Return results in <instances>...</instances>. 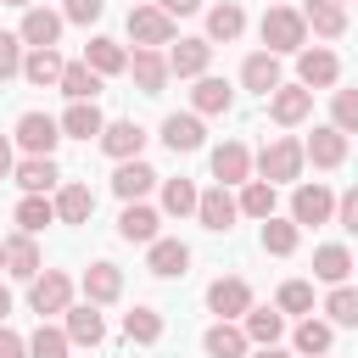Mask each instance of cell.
Returning a JSON list of instances; mask_svg holds the SVG:
<instances>
[{
    "instance_id": "cell-43",
    "label": "cell",
    "mask_w": 358,
    "mask_h": 358,
    "mask_svg": "<svg viewBox=\"0 0 358 358\" xmlns=\"http://www.w3.org/2000/svg\"><path fill=\"white\" fill-rule=\"evenodd\" d=\"M324 313H330V324L358 330V291H352V285H336V291L324 296Z\"/></svg>"
},
{
    "instance_id": "cell-48",
    "label": "cell",
    "mask_w": 358,
    "mask_h": 358,
    "mask_svg": "<svg viewBox=\"0 0 358 358\" xmlns=\"http://www.w3.org/2000/svg\"><path fill=\"white\" fill-rule=\"evenodd\" d=\"M101 11H106V0H67L62 6V22H84L90 28V22H101Z\"/></svg>"
},
{
    "instance_id": "cell-4",
    "label": "cell",
    "mask_w": 358,
    "mask_h": 358,
    "mask_svg": "<svg viewBox=\"0 0 358 358\" xmlns=\"http://www.w3.org/2000/svg\"><path fill=\"white\" fill-rule=\"evenodd\" d=\"M17 145H22L28 157H50V151L62 145V123H56L50 112H22V117H17Z\"/></svg>"
},
{
    "instance_id": "cell-34",
    "label": "cell",
    "mask_w": 358,
    "mask_h": 358,
    "mask_svg": "<svg viewBox=\"0 0 358 358\" xmlns=\"http://www.w3.org/2000/svg\"><path fill=\"white\" fill-rule=\"evenodd\" d=\"M6 274H11V280H34V274H39V246H34V235H11V241H6Z\"/></svg>"
},
{
    "instance_id": "cell-31",
    "label": "cell",
    "mask_w": 358,
    "mask_h": 358,
    "mask_svg": "<svg viewBox=\"0 0 358 358\" xmlns=\"http://www.w3.org/2000/svg\"><path fill=\"white\" fill-rule=\"evenodd\" d=\"M201 347H207V358H246V330L241 324H229V319H218L207 336H201Z\"/></svg>"
},
{
    "instance_id": "cell-49",
    "label": "cell",
    "mask_w": 358,
    "mask_h": 358,
    "mask_svg": "<svg viewBox=\"0 0 358 358\" xmlns=\"http://www.w3.org/2000/svg\"><path fill=\"white\" fill-rule=\"evenodd\" d=\"M336 224H341V229H347V235H358V185H352V190H341V196H336Z\"/></svg>"
},
{
    "instance_id": "cell-10",
    "label": "cell",
    "mask_w": 358,
    "mask_h": 358,
    "mask_svg": "<svg viewBox=\"0 0 358 358\" xmlns=\"http://www.w3.org/2000/svg\"><path fill=\"white\" fill-rule=\"evenodd\" d=\"M17 39H22L28 50H50V45L62 39V11L28 6V11H22V28H17Z\"/></svg>"
},
{
    "instance_id": "cell-22",
    "label": "cell",
    "mask_w": 358,
    "mask_h": 358,
    "mask_svg": "<svg viewBox=\"0 0 358 358\" xmlns=\"http://www.w3.org/2000/svg\"><path fill=\"white\" fill-rule=\"evenodd\" d=\"M62 330H67V341H73V347H101V341H106V319L95 313V302L67 308V324H62Z\"/></svg>"
},
{
    "instance_id": "cell-24",
    "label": "cell",
    "mask_w": 358,
    "mask_h": 358,
    "mask_svg": "<svg viewBox=\"0 0 358 358\" xmlns=\"http://www.w3.org/2000/svg\"><path fill=\"white\" fill-rule=\"evenodd\" d=\"M241 84L246 90H257V95H274L285 78H280V56H268V50H252L246 62H241Z\"/></svg>"
},
{
    "instance_id": "cell-44",
    "label": "cell",
    "mask_w": 358,
    "mask_h": 358,
    "mask_svg": "<svg viewBox=\"0 0 358 358\" xmlns=\"http://www.w3.org/2000/svg\"><path fill=\"white\" fill-rule=\"evenodd\" d=\"M67 330H56V324H39L34 336H28V358H67Z\"/></svg>"
},
{
    "instance_id": "cell-37",
    "label": "cell",
    "mask_w": 358,
    "mask_h": 358,
    "mask_svg": "<svg viewBox=\"0 0 358 358\" xmlns=\"http://www.w3.org/2000/svg\"><path fill=\"white\" fill-rule=\"evenodd\" d=\"M62 67H67V62L56 56V45H50V50H28V56H22V78H28V84H39V90H45V84H56V78H62Z\"/></svg>"
},
{
    "instance_id": "cell-5",
    "label": "cell",
    "mask_w": 358,
    "mask_h": 358,
    "mask_svg": "<svg viewBox=\"0 0 358 358\" xmlns=\"http://www.w3.org/2000/svg\"><path fill=\"white\" fill-rule=\"evenodd\" d=\"M336 218V196H330V185H296L291 190V224L302 229V224H330Z\"/></svg>"
},
{
    "instance_id": "cell-52",
    "label": "cell",
    "mask_w": 358,
    "mask_h": 358,
    "mask_svg": "<svg viewBox=\"0 0 358 358\" xmlns=\"http://www.w3.org/2000/svg\"><path fill=\"white\" fill-rule=\"evenodd\" d=\"M11 168H17V162H11V140H6V134H0V179H6V173H11Z\"/></svg>"
},
{
    "instance_id": "cell-33",
    "label": "cell",
    "mask_w": 358,
    "mask_h": 358,
    "mask_svg": "<svg viewBox=\"0 0 358 358\" xmlns=\"http://www.w3.org/2000/svg\"><path fill=\"white\" fill-rule=\"evenodd\" d=\"M56 90H62L67 101H95V95H101V73H90L84 62H67L62 78H56Z\"/></svg>"
},
{
    "instance_id": "cell-12",
    "label": "cell",
    "mask_w": 358,
    "mask_h": 358,
    "mask_svg": "<svg viewBox=\"0 0 358 358\" xmlns=\"http://www.w3.org/2000/svg\"><path fill=\"white\" fill-rule=\"evenodd\" d=\"M196 218H201V229L224 235V229H235L241 207H235V196H229L224 185H213V190H201V201H196Z\"/></svg>"
},
{
    "instance_id": "cell-30",
    "label": "cell",
    "mask_w": 358,
    "mask_h": 358,
    "mask_svg": "<svg viewBox=\"0 0 358 358\" xmlns=\"http://www.w3.org/2000/svg\"><path fill=\"white\" fill-rule=\"evenodd\" d=\"M50 207H56V224H90V213H95V196H90V185H62Z\"/></svg>"
},
{
    "instance_id": "cell-2",
    "label": "cell",
    "mask_w": 358,
    "mask_h": 358,
    "mask_svg": "<svg viewBox=\"0 0 358 358\" xmlns=\"http://www.w3.org/2000/svg\"><path fill=\"white\" fill-rule=\"evenodd\" d=\"M302 140H291V134H280V140H268L263 151H257V173L268 179V185H291L296 173H302Z\"/></svg>"
},
{
    "instance_id": "cell-58",
    "label": "cell",
    "mask_w": 358,
    "mask_h": 358,
    "mask_svg": "<svg viewBox=\"0 0 358 358\" xmlns=\"http://www.w3.org/2000/svg\"><path fill=\"white\" fill-rule=\"evenodd\" d=\"M336 6H341V0H336Z\"/></svg>"
},
{
    "instance_id": "cell-54",
    "label": "cell",
    "mask_w": 358,
    "mask_h": 358,
    "mask_svg": "<svg viewBox=\"0 0 358 358\" xmlns=\"http://www.w3.org/2000/svg\"><path fill=\"white\" fill-rule=\"evenodd\" d=\"M6 313H11V291L0 285V319H6Z\"/></svg>"
},
{
    "instance_id": "cell-8",
    "label": "cell",
    "mask_w": 358,
    "mask_h": 358,
    "mask_svg": "<svg viewBox=\"0 0 358 358\" xmlns=\"http://www.w3.org/2000/svg\"><path fill=\"white\" fill-rule=\"evenodd\" d=\"M101 151H106L112 162H134V157L145 151V129H140L134 117H117V123L101 129Z\"/></svg>"
},
{
    "instance_id": "cell-29",
    "label": "cell",
    "mask_w": 358,
    "mask_h": 358,
    "mask_svg": "<svg viewBox=\"0 0 358 358\" xmlns=\"http://www.w3.org/2000/svg\"><path fill=\"white\" fill-rule=\"evenodd\" d=\"M56 123H62V134H73V140H90V134L101 140V129H106V117H101V106H95V101H73Z\"/></svg>"
},
{
    "instance_id": "cell-13",
    "label": "cell",
    "mask_w": 358,
    "mask_h": 358,
    "mask_svg": "<svg viewBox=\"0 0 358 358\" xmlns=\"http://www.w3.org/2000/svg\"><path fill=\"white\" fill-rule=\"evenodd\" d=\"M157 229H162V213H157V207H145V201H123L117 235H123L129 246H151V241H157Z\"/></svg>"
},
{
    "instance_id": "cell-57",
    "label": "cell",
    "mask_w": 358,
    "mask_h": 358,
    "mask_svg": "<svg viewBox=\"0 0 358 358\" xmlns=\"http://www.w3.org/2000/svg\"><path fill=\"white\" fill-rule=\"evenodd\" d=\"M268 6H285V0H268Z\"/></svg>"
},
{
    "instance_id": "cell-42",
    "label": "cell",
    "mask_w": 358,
    "mask_h": 358,
    "mask_svg": "<svg viewBox=\"0 0 358 358\" xmlns=\"http://www.w3.org/2000/svg\"><path fill=\"white\" fill-rule=\"evenodd\" d=\"M45 224H56V207H50L45 196H22V201H17V229H22V235H39Z\"/></svg>"
},
{
    "instance_id": "cell-41",
    "label": "cell",
    "mask_w": 358,
    "mask_h": 358,
    "mask_svg": "<svg viewBox=\"0 0 358 358\" xmlns=\"http://www.w3.org/2000/svg\"><path fill=\"white\" fill-rule=\"evenodd\" d=\"M196 201H201V190L190 179H162V213L185 218V213H196Z\"/></svg>"
},
{
    "instance_id": "cell-1",
    "label": "cell",
    "mask_w": 358,
    "mask_h": 358,
    "mask_svg": "<svg viewBox=\"0 0 358 358\" xmlns=\"http://www.w3.org/2000/svg\"><path fill=\"white\" fill-rule=\"evenodd\" d=\"M257 34H263L268 56H291V50H302V39H308V22H302V11H291V6H268Z\"/></svg>"
},
{
    "instance_id": "cell-50",
    "label": "cell",
    "mask_w": 358,
    "mask_h": 358,
    "mask_svg": "<svg viewBox=\"0 0 358 358\" xmlns=\"http://www.w3.org/2000/svg\"><path fill=\"white\" fill-rule=\"evenodd\" d=\"M0 358H28V341L17 330H6V324H0Z\"/></svg>"
},
{
    "instance_id": "cell-9",
    "label": "cell",
    "mask_w": 358,
    "mask_h": 358,
    "mask_svg": "<svg viewBox=\"0 0 358 358\" xmlns=\"http://www.w3.org/2000/svg\"><path fill=\"white\" fill-rule=\"evenodd\" d=\"M207 308H213L218 319H246V308H252V285H246L241 274L213 280V285H207Z\"/></svg>"
},
{
    "instance_id": "cell-18",
    "label": "cell",
    "mask_w": 358,
    "mask_h": 358,
    "mask_svg": "<svg viewBox=\"0 0 358 358\" xmlns=\"http://www.w3.org/2000/svg\"><path fill=\"white\" fill-rule=\"evenodd\" d=\"M84 67L101 73V78H117V73H129V50H123L117 39H106V34H95V39L84 45Z\"/></svg>"
},
{
    "instance_id": "cell-28",
    "label": "cell",
    "mask_w": 358,
    "mask_h": 358,
    "mask_svg": "<svg viewBox=\"0 0 358 358\" xmlns=\"http://www.w3.org/2000/svg\"><path fill=\"white\" fill-rule=\"evenodd\" d=\"M302 22H308L319 39H341V34H347V11H341L336 0H308V6H302Z\"/></svg>"
},
{
    "instance_id": "cell-7",
    "label": "cell",
    "mask_w": 358,
    "mask_h": 358,
    "mask_svg": "<svg viewBox=\"0 0 358 358\" xmlns=\"http://www.w3.org/2000/svg\"><path fill=\"white\" fill-rule=\"evenodd\" d=\"M336 78H341L336 50H324V45H313V50L302 45V50H296V84H302V90H330Z\"/></svg>"
},
{
    "instance_id": "cell-47",
    "label": "cell",
    "mask_w": 358,
    "mask_h": 358,
    "mask_svg": "<svg viewBox=\"0 0 358 358\" xmlns=\"http://www.w3.org/2000/svg\"><path fill=\"white\" fill-rule=\"evenodd\" d=\"M22 73V39L17 34H0V84Z\"/></svg>"
},
{
    "instance_id": "cell-56",
    "label": "cell",
    "mask_w": 358,
    "mask_h": 358,
    "mask_svg": "<svg viewBox=\"0 0 358 358\" xmlns=\"http://www.w3.org/2000/svg\"><path fill=\"white\" fill-rule=\"evenodd\" d=\"M0 268H6V241H0Z\"/></svg>"
},
{
    "instance_id": "cell-39",
    "label": "cell",
    "mask_w": 358,
    "mask_h": 358,
    "mask_svg": "<svg viewBox=\"0 0 358 358\" xmlns=\"http://www.w3.org/2000/svg\"><path fill=\"white\" fill-rule=\"evenodd\" d=\"M296 241H302V229H296L291 218H263V252L291 257V252H296Z\"/></svg>"
},
{
    "instance_id": "cell-15",
    "label": "cell",
    "mask_w": 358,
    "mask_h": 358,
    "mask_svg": "<svg viewBox=\"0 0 358 358\" xmlns=\"http://www.w3.org/2000/svg\"><path fill=\"white\" fill-rule=\"evenodd\" d=\"M213 179L229 190V185H246L252 179V151L241 145V140H224L218 151H213Z\"/></svg>"
},
{
    "instance_id": "cell-51",
    "label": "cell",
    "mask_w": 358,
    "mask_h": 358,
    "mask_svg": "<svg viewBox=\"0 0 358 358\" xmlns=\"http://www.w3.org/2000/svg\"><path fill=\"white\" fill-rule=\"evenodd\" d=\"M201 0H157V11H168V17H190Z\"/></svg>"
},
{
    "instance_id": "cell-36",
    "label": "cell",
    "mask_w": 358,
    "mask_h": 358,
    "mask_svg": "<svg viewBox=\"0 0 358 358\" xmlns=\"http://www.w3.org/2000/svg\"><path fill=\"white\" fill-rule=\"evenodd\" d=\"M241 28H246V11H241L235 0H224V6L207 11V45H213V39L229 45V39H241Z\"/></svg>"
},
{
    "instance_id": "cell-40",
    "label": "cell",
    "mask_w": 358,
    "mask_h": 358,
    "mask_svg": "<svg viewBox=\"0 0 358 358\" xmlns=\"http://www.w3.org/2000/svg\"><path fill=\"white\" fill-rule=\"evenodd\" d=\"M123 336L140 341V347L162 341V313H157V308H134V313H123Z\"/></svg>"
},
{
    "instance_id": "cell-46",
    "label": "cell",
    "mask_w": 358,
    "mask_h": 358,
    "mask_svg": "<svg viewBox=\"0 0 358 358\" xmlns=\"http://www.w3.org/2000/svg\"><path fill=\"white\" fill-rule=\"evenodd\" d=\"M274 308L280 313H313V285L308 280H285L280 296H274Z\"/></svg>"
},
{
    "instance_id": "cell-38",
    "label": "cell",
    "mask_w": 358,
    "mask_h": 358,
    "mask_svg": "<svg viewBox=\"0 0 358 358\" xmlns=\"http://www.w3.org/2000/svg\"><path fill=\"white\" fill-rule=\"evenodd\" d=\"M235 207H241L246 218H274V185H268V179H246L241 196H235Z\"/></svg>"
},
{
    "instance_id": "cell-11",
    "label": "cell",
    "mask_w": 358,
    "mask_h": 358,
    "mask_svg": "<svg viewBox=\"0 0 358 358\" xmlns=\"http://www.w3.org/2000/svg\"><path fill=\"white\" fill-rule=\"evenodd\" d=\"M308 112H313V90H302V84H280V90L268 95V117H274L280 129H296Z\"/></svg>"
},
{
    "instance_id": "cell-45",
    "label": "cell",
    "mask_w": 358,
    "mask_h": 358,
    "mask_svg": "<svg viewBox=\"0 0 358 358\" xmlns=\"http://www.w3.org/2000/svg\"><path fill=\"white\" fill-rule=\"evenodd\" d=\"M330 129L358 134V90H336L330 95Z\"/></svg>"
},
{
    "instance_id": "cell-26",
    "label": "cell",
    "mask_w": 358,
    "mask_h": 358,
    "mask_svg": "<svg viewBox=\"0 0 358 358\" xmlns=\"http://www.w3.org/2000/svg\"><path fill=\"white\" fill-rule=\"evenodd\" d=\"M157 179H162V173H157L151 162H140V157H134V162H117V173H112V190H117L123 201H140V196H145Z\"/></svg>"
},
{
    "instance_id": "cell-20",
    "label": "cell",
    "mask_w": 358,
    "mask_h": 358,
    "mask_svg": "<svg viewBox=\"0 0 358 358\" xmlns=\"http://www.w3.org/2000/svg\"><path fill=\"white\" fill-rule=\"evenodd\" d=\"M201 140H207V129H201L196 112H168L162 117V145L168 151H201Z\"/></svg>"
},
{
    "instance_id": "cell-21",
    "label": "cell",
    "mask_w": 358,
    "mask_h": 358,
    "mask_svg": "<svg viewBox=\"0 0 358 358\" xmlns=\"http://www.w3.org/2000/svg\"><path fill=\"white\" fill-rule=\"evenodd\" d=\"M145 268H151L157 280H173V274H185V268H190V246H185V241H162V235H157V241L145 246Z\"/></svg>"
},
{
    "instance_id": "cell-16",
    "label": "cell",
    "mask_w": 358,
    "mask_h": 358,
    "mask_svg": "<svg viewBox=\"0 0 358 358\" xmlns=\"http://www.w3.org/2000/svg\"><path fill=\"white\" fill-rule=\"evenodd\" d=\"M11 179L22 185V196H45V190L62 185V168H56V157H22L11 168Z\"/></svg>"
},
{
    "instance_id": "cell-27",
    "label": "cell",
    "mask_w": 358,
    "mask_h": 358,
    "mask_svg": "<svg viewBox=\"0 0 358 358\" xmlns=\"http://www.w3.org/2000/svg\"><path fill=\"white\" fill-rule=\"evenodd\" d=\"M246 341L252 347H280V336H285V313L280 308H246Z\"/></svg>"
},
{
    "instance_id": "cell-23",
    "label": "cell",
    "mask_w": 358,
    "mask_h": 358,
    "mask_svg": "<svg viewBox=\"0 0 358 358\" xmlns=\"http://www.w3.org/2000/svg\"><path fill=\"white\" fill-rule=\"evenodd\" d=\"M207 62H213V45H207V39H179V45L168 50V73H173V78H201Z\"/></svg>"
},
{
    "instance_id": "cell-14",
    "label": "cell",
    "mask_w": 358,
    "mask_h": 358,
    "mask_svg": "<svg viewBox=\"0 0 358 358\" xmlns=\"http://www.w3.org/2000/svg\"><path fill=\"white\" fill-rule=\"evenodd\" d=\"M302 157H308L313 168H341V162H347V134L324 123V129H313V134L302 140Z\"/></svg>"
},
{
    "instance_id": "cell-32",
    "label": "cell",
    "mask_w": 358,
    "mask_h": 358,
    "mask_svg": "<svg viewBox=\"0 0 358 358\" xmlns=\"http://www.w3.org/2000/svg\"><path fill=\"white\" fill-rule=\"evenodd\" d=\"M291 341H296V352H302V358H324V352H330V341H336V324L308 313V319L296 324V336H291Z\"/></svg>"
},
{
    "instance_id": "cell-25",
    "label": "cell",
    "mask_w": 358,
    "mask_h": 358,
    "mask_svg": "<svg viewBox=\"0 0 358 358\" xmlns=\"http://www.w3.org/2000/svg\"><path fill=\"white\" fill-rule=\"evenodd\" d=\"M190 106H196V117H218V112H229L235 106V90L224 84V78H196V90H190Z\"/></svg>"
},
{
    "instance_id": "cell-17",
    "label": "cell",
    "mask_w": 358,
    "mask_h": 358,
    "mask_svg": "<svg viewBox=\"0 0 358 358\" xmlns=\"http://www.w3.org/2000/svg\"><path fill=\"white\" fill-rule=\"evenodd\" d=\"M123 296V268L117 263H90L84 268V302H95V308H106V302H117Z\"/></svg>"
},
{
    "instance_id": "cell-53",
    "label": "cell",
    "mask_w": 358,
    "mask_h": 358,
    "mask_svg": "<svg viewBox=\"0 0 358 358\" xmlns=\"http://www.w3.org/2000/svg\"><path fill=\"white\" fill-rule=\"evenodd\" d=\"M252 358H291V352H285V347H257Z\"/></svg>"
},
{
    "instance_id": "cell-6",
    "label": "cell",
    "mask_w": 358,
    "mask_h": 358,
    "mask_svg": "<svg viewBox=\"0 0 358 358\" xmlns=\"http://www.w3.org/2000/svg\"><path fill=\"white\" fill-rule=\"evenodd\" d=\"M129 39H134V50H157V45L173 39V17L157 11V6H134L129 11Z\"/></svg>"
},
{
    "instance_id": "cell-3",
    "label": "cell",
    "mask_w": 358,
    "mask_h": 358,
    "mask_svg": "<svg viewBox=\"0 0 358 358\" xmlns=\"http://www.w3.org/2000/svg\"><path fill=\"white\" fill-rule=\"evenodd\" d=\"M28 302H34L39 319H45V313H67V308H73V280H67L62 268H39V274L28 280Z\"/></svg>"
},
{
    "instance_id": "cell-35",
    "label": "cell",
    "mask_w": 358,
    "mask_h": 358,
    "mask_svg": "<svg viewBox=\"0 0 358 358\" xmlns=\"http://www.w3.org/2000/svg\"><path fill=\"white\" fill-rule=\"evenodd\" d=\"M313 274H319L324 285H347V274H352V252L336 246V241L319 246V252H313Z\"/></svg>"
},
{
    "instance_id": "cell-55",
    "label": "cell",
    "mask_w": 358,
    "mask_h": 358,
    "mask_svg": "<svg viewBox=\"0 0 358 358\" xmlns=\"http://www.w3.org/2000/svg\"><path fill=\"white\" fill-rule=\"evenodd\" d=\"M6 6H22V11H28V6H34V0H6Z\"/></svg>"
},
{
    "instance_id": "cell-19",
    "label": "cell",
    "mask_w": 358,
    "mask_h": 358,
    "mask_svg": "<svg viewBox=\"0 0 358 358\" xmlns=\"http://www.w3.org/2000/svg\"><path fill=\"white\" fill-rule=\"evenodd\" d=\"M129 73H134L140 95H162V90H168V78H173L162 50H134V56H129Z\"/></svg>"
}]
</instances>
